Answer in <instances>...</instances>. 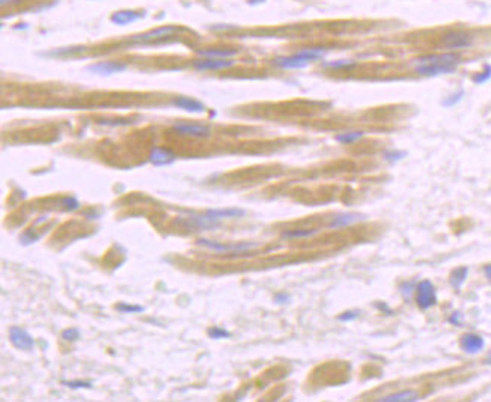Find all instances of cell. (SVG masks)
<instances>
[{
	"instance_id": "obj_1",
	"label": "cell",
	"mask_w": 491,
	"mask_h": 402,
	"mask_svg": "<svg viewBox=\"0 0 491 402\" xmlns=\"http://www.w3.org/2000/svg\"><path fill=\"white\" fill-rule=\"evenodd\" d=\"M459 56L455 51L437 53V55H425L415 59V71L419 75L435 77L443 74H452L459 65Z\"/></svg>"
},
{
	"instance_id": "obj_2",
	"label": "cell",
	"mask_w": 491,
	"mask_h": 402,
	"mask_svg": "<svg viewBox=\"0 0 491 402\" xmlns=\"http://www.w3.org/2000/svg\"><path fill=\"white\" fill-rule=\"evenodd\" d=\"M416 303L421 309H429L437 303L435 288L429 280H422L416 285Z\"/></svg>"
},
{
	"instance_id": "obj_3",
	"label": "cell",
	"mask_w": 491,
	"mask_h": 402,
	"mask_svg": "<svg viewBox=\"0 0 491 402\" xmlns=\"http://www.w3.org/2000/svg\"><path fill=\"white\" fill-rule=\"evenodd\" d=\"M197 244H199V246H203V247H206V249L216 250V252H244V250L255 249V247L258 246V244H255V243H228V244H223V243L211 241V239H206V238L197 239Z\"/></svg>"
},
{
	"instance_id": "obj_4",
	"label": "cell",
	"mask_w": 491,
	"mask_h": 402,
	"mask_svg": "<svg viewBox=\"0 0 491 402\" xmlns=\"http://www.w3.org/2000/svg\"><path fill=\"white\" fill-rule=\"evenodd\" d=\"M9 340L17 350L32 351L35 348V339L32 337V335L26 329H21L18 326H12L9 329Z\"/></svg>"
},
{
	"instance_id": "obj_5",
	"label": "cell",
	"mask_w": 491,
	"mask_h": 402,
	"mask_svg": "<svg viewBox=\"0 0 491 402\" xmlns=\"http://www.w3.org/2000/svg\"><path fill=\"white\" fill-rule=\"evenodd\" d=\"M472 44V36L467 32H461V31H452L448 32L442 36V45L451 51L454 50H459V48H466Z\"/></svg>"
},
{
	"instance_id": "obj_6",
	"label": "cell",
	"mask_w": 491,
	"mask_h": 402,
	"mask_svg": "<svg viewBox=\"0 0 491 402\" xmlns=\"http://www.w3.org/2000/svg\"><path fill=\"white\" fill-rule=\"evenodd\" d=\"M172 130L176 133L183 134V136H190V137H199V139H205L210 137L211 134V128L208 125H202V124H189V122H176L172 125Z\"/></svg>"
},
{
	"instance_id": "obj_7",
	"label": "cell",
	"mask_w": 491,
	"mask_h": 402,
	"mask_svg": "<svg viewBox=\"0 0 491 402\" xmlns=\"http://www.w3.org/2000/svg\"><path fill=\"white\" fill-rule=\"evenodd\" d=\"M178 32V28L176 26H163V28H157V29H152L149 32H145V34H139L131 36V42H140V44H145V42H152L156 39H164L167 36H170L172 34Z\"/></svg>"
},
{
	"instance_id": "obj_8",
	"label": "cell",
	"mask_w": 491,
	"mask_h": 402,
	"mask_svg": "<svg viewBox=\"0 0 491 402\" xmlns=\"http://www.w3.org/2000/svg\"><path fill=\"white\" fill-rule=\"evenodd\" d=\"M193 68L197 71H217V69H226L235 65V61L232 59H214V58H202L193 61Z\"/></svg>"
},
{
	"instance_id": "obj_9",
	"label": "cell",
	"mask_w": 491,
	"mask_h": 402,
	"mask_svg": "<svg viewBox=\"0 0 491 402\" xmlns=\"http://www.w3.org/2000/svg\"><path fill=\"white\" fill-rule=\"evenodd\" d=\"M86 69L94 74H98V75H112V74L124 72L127 69V65L122 62H116V61H102V62L89 65Z\"/></svg>"
},
{
	"instance_id": "obj_10",
	"label": "cell",
	"mask_w": 491,
	"mask_h": 402,
	"mask_svg": "<svg viewBox=\"0 0 491 402\" xmlns=\"http://www.w3.org/2000/svg\"><path fill=\"white\" fill-rule=\"evenodd\" d=\"M459 346H461V350H462L464 353H467V354H478L479 351L484 350L485 342H484V339L479 335L466 333V335L461 336V339H459Z\"/></svg>"
},
{
	"instance_id": "obj_11",
	"label": "cell",
	"mask_w": 491,
	"mask_h": 402,
	"mask_svg": "<svg viewBox=\"0 0 491 402\" xmlns=\"http://www.w3.org/2000/svg\"><path fill=\"white\" fill-rule=\"evenodd\" d=\"M176 155L175 152H172L167 148H162V146H154L149 152V162L154 166H169L172 163H175Z\"/></svg>"
},
{
	"instance_id": "obj_12",
	"label": "cell",
	"mask_w": 491,
	"mask_h": 402,
	"mask_svg": "<svg viewBox=\"0 0 491 402\" xmlns=\"http://www.w3.org/2000/svg\"><path fill=\"white\" fill-rule=\"evenodd\" d=\"M273 64L276 67L283 68V69H301V68H306L311 61H307L306 58H303L301 55L298 53H294L291 56H280V58H276L273 61Z\"/></svg>"
},
{
	"instance_id": "obj_13",
	"label": "cell",
	"mask_w": 491,
	"mask_h": 402,
	"mask_svg": "<svg viewBox=\"0 0 491 402\" xmlns=\"http://www.w3.org/2000/svg\"><path fill=\"white\" fill-rule=\"evenodd\" d=\"M365 219L363 214H359V212H344V214H338L331 219V222L328 223V228L330 229H339V228H345V226H350L353 223H357Z\"/></svg>"
},
{
	"instance_id": "obj_14",
	"label": "cell",
	"mask_w": 491,
	"mask_h": 402,
	"mask_svg": "<svg viewBox=\"0 0 491 402\" xmlns=\"http://www.w3.org/2000/svg\"><path fill=\"white\" fill-rule=\"evenodd\" d=\"M187 223L192 226V228H196V229H203V231H211V229H216L220 226V223L217 220H213L211 217H208L206 214L203 216H199V214H189V217H186Z\"/></svg>"
},
{
	"instance_id": "obj_15",
	"label": "cell",
	"mask_w": 491,
	"mask_h": 402,
	"mask_svg": "<svg viewBox=\"0 0 491 402\" xmlns=\"http://www.w3.org/2000/svg\"><path fill=\"white\" fill-rule=\"evenodd\" d=\"M142 17H143L142 12L124 9V11H116V12H113L112 17H110V21H112L113 24H118V26H127V24H131V23L140 20Z\"/></svg>"
},
{
	"instance_id": "obj_16",
	"label": "cell",
	"mask_w": 491,
	"mask_h": 402,
	"mask_svg": "<svg viewBox=\"0 0 491 402\" xmlns=\"http://www.w3.org/2000/svg\"><path fill=\"white\" fill-rule=\"evenodd\" d=\"M172 104L178 109H183L190 113H203L205 112V104L200 101L190 98V97H176L173 98Z\"/></svg>"
},
{
	"instance_id": "obj_17",
	"label": "cell",
	"mask_w": 491,
	"mask_h": 402,
	"mask_svg": "<svg viewBox=\"0 0 491 402\" xmlns=\"http://www.w3.org/2000/svg\"><path fill=\"white\" fill-rule=\"evenodd\" d=\"M208 217H211L213 220H223V219H237V217H243L244 216V209L241 208H216V209H208L205 212Z\"/></svg>"
},
{
	"instance_id": "obj_18",
	"label": "cell",
	"mask_w": 491,
	"mask_h": 402,
	"mask_svg": "<svg viewBox=\"0 0 491 402\" xmlns=\"http://www.w3.org/2000/svg\"><path fill=\"white\" fill-rule=\"evenodd\" d=\"M196 53L202 58H214V59H232L234 56H237V50L235 48H219V47H210V48H203V50H196Z\"/></svg>"
},
{
	"instance_id": "obj_19",
	"label": "cell",
	"mask_w": 491,
	"mask_h": 402,
	"mask_svg": "<svg viewBox=\"0 0 491 402\" xmlns=\"http://www.w3.org/2000/svg\"><path fill=\"white\" fill-rule=\"evenodd\" d=\"M419 399V395L415 392V390H404V392H399V393H393V395H389V396H384V398H380L378 401L380 402H415Z\"/></svg>"
},
{
	"instance_id": "obj_20",
	"label": "cell",
	"mask_w": 491,
	"mask_h": 402,
	"mask_svg": "<svg viewBox=\"0 0 491 402\" xmlns=\"http://www.w3.org/2000/svg\"><path fill=\"white\" fill-rule=\"evenodd\" d=\"M297 53L312 62V61L324 58L327 55V48H324V47H307V48H303V50H300Z\"/></svg>"
},
{
	"instance_id": "obj_21",
	"label": "cell",
	"mask_w": 491,
	"mask_h": 402,
	"mask_svg": "<svg viewBox=\"0 0 491 402\" xmlns=\"http://www.w3.org/2000/svg\"><path fill=\"white\" fill-rule=\"evenodd\" d=\"M467 273H469V268L467 267L455 268V270L451 273L449 282H451V285H452L455 289H459V288L462 286V283H464V280H466V277H467Z\"/></svg>"
},
{
	"instance_id": "obj_22",
	"label": "cell",
	"mask_w": 491,
	"mask_h": 402,
	"mask_svg": "<svg viewBox=\"0 0 491 402\" xmlns=\"http://www.w3.org/2000/svg\"><path fill=\"white\" fill-rule=\"evenodd\" d=\"M356 61H350V59H341V61H328V62H323V68H330V69H342V71H350L353 68H356Z\"/></svg>"
},
{
	"instance_id": "obj_23",
	"label": "cell",
	"mask_w": 491,
	"mask_h": 402,
	"mask_svg": "<svg viewBox=\"0 0 491 402\" xmlns=\"http://www.w3.org/2000/svg\"><path fill=\"white\" fill-rule=\"evenodd\" d=\"M365 137V133L363 131H345V133H339L334 136V140L339 142V143H344V145H348V143H353V142H357L359 139Z\"/></svg>"
},
{
	"instance_id": "obj_24",
	"label": "cell",
	"mask_w": 491,
	"mask_h": 402,
	"mask_svg": "<svg viewBox=\"0 0 491 402\" xmlns=\"http://www.w3.org/2000/svg\"><path fill=\"white\" fill-rule=\"evenodd\" d=\"M318 232L317 229H291V231H285L282 236L283 238H307V236H312Z\"/></svg>"
},
{
	"instance_id": "obj_25",
	"label": "cell",
	"mask_w": 491,
	"mask_h": 402,
	"mask_svg": "<svg viewBox=\"0 0 491 402\" xmlns=\"http://www.w3.org/2000/svg\"><path fill=\"white\" fill-rule=\"evenodd\" d=\"M116 309L122 313H140L145 310L143 306H139V304H128V303H118L116 304Z\"/></svg>"
},
{
	"instance_id": "obj_26",
	"label": "cell",
	"mask_w": 491,
	"mask_h": 402,
	"mask_svg": "<svg viewBox=\"0 0 491 402\" xmlns=\"http://www.w3.org/2000/svg\"><path fill=\"white\" fill-rule=\"evenodd\" d=\"M61 206L65 209V211H75L80 208V202L77 201L74 196H66L61 201Z\"/></svg>"
},
{
	"instance_id": "obj_27",
	"label": "cell",
	"mask_w": 491,
	"mask_h": 402,
	"mask_svg": "<svg viewBox=\"0 0 491 402\" xmlns=\"http://www.w3.org/2000/svg\"><path fill=\"white\" fill-rule=\"evenodd\" d=\"M490 78H491V65H485V68H484L481 72H478V74L473 77V82H475L476 85H482V83L488 82Z\"/></svg>"
},
{
	"instance_id": "obj_28",
	"label": "cell",
	"mask_w": 491,
	"mask_h": 402,
	"mask_svg": "<svg viewBox=\"0 0 491 402\" xmlns=\"http://www.w3.org/2000/svg\"><path fill=\"white\" fill-rule=\"evenodd\" d=\"M62 384L69 389H91L92 383L89 381H80V380H71V381H62Z\"/></svg>"
},
{
	"instance_id": "obj_29",
	"label": "cell",
	"mask_w": 491,
	"mask_h": 402,
	"mask_svg": "<svg viewBox=\"0 0 491 402\" xmlns=\"http://www.w3.org/2000/svg\"><path fill=\"white\" fill-rule=\"evenodd\" d=\"M61 337H62L64 340H66V342H75V340L80 337V332H79V329H75V327H69V329H65V330L62 332Z\"/></svg>"
},
{
	"instance_id": "obj_30",
	"label": "cell",
	"mask_w": 491,
	"mask_h": 402,
	"mask_svg": "<svg viewBox=\"0 0 491 402\" xmlns=\"http://www.w3.org/2000/svg\"><path fill=\"white\" fill-rule=\"evenodd\" d=\"M208 336L211 339H226V337H229L230 333L220 327H211V329H208Z\"/></svg>"
},
{
	"instance_id": "obj_31",
	"label": "cell",
	"mask_w": 491,
	"mask_h": 402,
	"mask_svg": "<svg viewBox=\"0 0 491 402\" xmlns=\"http://www.w3.org/2000/svg\"><path fill=\"white\" fill-rule=\"evenodd\" d=\"M85 47H66V48H61V50H53L47 55H56V56H62V55H71V53H75V51H83Z\"/></svg>"
},
{
	"instance_id": "obj_32",
	"label": "cell",
	"mask_w": 491,
	"mask_h": 402,
	"mask_svg": "<svg viewBox=\"0 0 491 402\" xmlns=\"http://www.w3.org/2000/svg\"><path fill=\"white\" fill-rule=\"evenodd\" d=\"M404 157H405V152H402V151H387V152H384V160H387V162H398V160H401Z\"/></svg>"
},
{
	"instance_id": "obj_33",
	"label": "cell",
	"mask_w": 491,
	"mask_h": 402,
	"mask_svg": "<svg viewBox=\"0 0 491 402\" xmlns=\"http://www.w3.org/2000/svg\"><path fill=\"white\" fill-rule=\"evenodd\" d=\"M462 95H464V92L462 91H459V92H455V94H452L451 97H448L446 100L443 101V105H446V107H449V105H455L457 102H458L461 98H462Z\"/></svg>"
},
{
	"instance_id": "obj_34",
	"label": "cell",
	"mask_w": 491,
	"mask_h": 402,
	"mask_svg": "<svg viewBox=\"0 0 491 402\" xmlns=\"http://www.w3.org/2000/svg\"><path fill=\"white\" fill-rule=\"evenodd\" d=\"M359 316V310H348V312H344L342 315L338 316L339 321H353Z\"/></svg>"
},
{
	"instance_id": "obj_35",
	"label": "cell",
	"mask_w": 491,
	"mask_h": 402,
	"mask_svg": "<svg viewBox=\"0 0 491 402\" xmlns=\"http://www.w3.org/2000/svg\"><path fill=\"white\" fill-rule=\"evenodd\" d=\"M274 300L277 303H287L290 300V296H287V294H277V296L274 297Z\"/></svg>"
},
{
	"instance_id": "obj_36",
	"label": "cell",
	"mask_w": 491,
	"mask_h": 402,
	"mask_svg": "<svg viewBox=\"0 0 491 402\" xmlns=\"http://www.w3.org/2000/svg\"><path fill=\"white\" fill-rule=\"evenodd\" d=\"M459 318H461V315H459L458 312H455V313H454V315H452V316L449 318V321H451L452 324H455V326H458L459 323H461V319H459Z\"/></svg>"
},
{
	"instance_id": "obj_37",
	"label": "cell",
	"mask_w": 491,
	"mask_h": 402,
	"mask_svg": "<svg viewBox=\"0 0 491 402\" xmlns=\"http://www.w3.org/2000/svg\"><path fill=\"white\" fill-rule=\"evenodd\" d=\"M484 273H485V276H487V277L491 280V264L490 265H485V267H484Z\"/></svg>"
},
{
	"instance_id": "obj_38",
	"label": "cell",
	"mask_w": 491,
	"mask_h": 402,
	"mask_svg": "<svg viewBox=\"0 0 491 402\" xmlns=\"http://www.w3.org/2000/svg\"><path fill=\"white\" fill-rule=\"evenodd\" d=\"M485 362H487V365H491V353L487 356V360H485Z\"/></svg>"
},
{
	"instance_id": "obj_39",
	"label": "cell",
	"mask_w": 491,
	"mask_h": 402,
	"mask_svg": "<svg viewBox=\"0 0 491 402\" xmlns=\"http://www.w3.org/2000/svg\"><path fill=\"white\" fill-rule=\"evenodd\" d=\"M8 2H11V0H2V5H5V3H8Z\"/></svg>"
}]
</instances>
